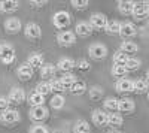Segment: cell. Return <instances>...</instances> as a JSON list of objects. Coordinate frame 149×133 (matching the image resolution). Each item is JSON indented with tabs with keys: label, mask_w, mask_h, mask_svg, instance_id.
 <instances>
[{
	"label": "cell",
	"mask_w": 149,
	"mask_h": 133,
	"mask_svg": "<svg viewBox=\"0 0 149 133\" xmlns=\"http://www.w3.org/2000/svg\"><path fill=\"white\" fill-rule=\"evenodd\" d=\"M70 5H72L74 9H85L86 6L90 5V2H88V0H72Z\"/></svg>",
	"instance_id": "39"
},
{
	"label": "cell",
	"mask_w": 149,
	"mask_h": 133,
	"mask_svg": "<svg viewBox=\"0 0 149 133\" xmlns=\"http://www.w3.org/2000/svg\"><path fill=\"white\" fill-rule=\"evenodd\" d=\"M127 60H128V55L125 52H122V51H116L113 54V63L115 64H125L127 63Z\"/></svg>",
	"instance_id": "34"
},
{
	"label": "cell",
	"mask_w": 149,
	"mask_h": 133,
	"mask_svg": "<svg viewBox=\"0 0 149 133\" xmlns=\"http://www.w3.org/2000/svg\"><path fill=\"white\" fill-rule=\"evenodd\" d=\"M21 120V115L18 111L15 109H5L2 114H0V121L3 124H15Z\"/></svg>",
	"instance_id": "5"
},
{
	"label": "cell",
	"mask_w": 149,
	"mask_h": 133,
	"mask_svg": "<svg viewBox=\"0 0 149 133\" xmlns=\"http://www.w3.org/2000/svg\"><path fill=\"white\" fill-rule=\"evenodd\" d=\"M134 108H136V103L133 99L130 97H124V99H119L118 100V111L124 112V114H130L134 111Z\"/></svg>",
	"instance_id": "10"
},
{
	"label": "cell",
	"mask_w": 149,
	"mask_h": 133,
	"mask_svg": "<svg viewBox=\"0 0 149 133\" xmlns=\"http://www.w3.org/2000/svg\"><path fill=\"white\" fill-rule=\"evenodd\" d=\"M48 2L46 0H30V5H33V6H36V8H42V6H45Z\"/></svg>",
	"instance_id": "44"
},
{
	"label": "cell",
	"mask_w": 149,
	"mask_h": 133,
	"mask_svg": "<svg viewBox=\"0 0 149 133\" xmlns=\"http://www.w3.org/2000/svg\"><path fill=\"white\" fill-rule=\"evenodd\" d=\"M55 67L58 70H61V72H64V74H70V72L73 70V67H74V62L72 58H69V57H63V58L58 60V63H57Z\"/></svg>",
	"instance_id": "14"
},
{
	"label": "cell",
	"mask_w": 149,
	"mask_h": 133,
	"mask_svg": "<svg viewBox=\"0 0 149 133\" xmlns=\"http://www.w3.org/2000/svg\"><path fill=\"white\" fill-rule=\"evenodd\" d=\"M70 14L66 10H58L52 15V22L57 29H67L70 26Z\"/></svg>",
	"instance_id": "1"
},
{
	"label": "cell",
	"mask_w": 149,
	"mask_h": 133,
	"mask_svg": "<svg viewBox=\"0 0 149 133\" xmlns=\"http://www.w3.org/2000/svg\"><path fill=\"white\" fill-rule=\"evenodd\" d=\"M115 88L119 93H130V91H133V81L127 79V78H121L116 81Z\"/></svg>",
	"instance_id": "17"
},
{
	"label": "cell",
	"mask_w": 149,
	"mask_h": 133,
	"mask_svg": "<svg viewBox=\"0 0 149 133\" xmlns=\"http://www.w3.org/2000/svg\"><path fill=\"white\" fill-rule=\"evenodd\" d=\"M74 34H79L82 38H86V36H90L93 33V27L90 26L88 21H79L76 24V27H74Z\"/></svg>",
	"instance_id": "15"
},
{
	"label": "cell",
	"mask_w": 149,
	"mask_h": 133,
	"mask_svg": "<svg viewBox=\"0 0 149 133\" xmlns=\"http://www.w3.org/2000/svg\"><path fill=\"white\" fill-rule=\"evenodd\" d=\"M122 121L124 120H122L121 114H116V112L107 114V126H110V127H121Z\"/></svg>",
	"instance_id": "24"
},
{
	"label": "cell",
	"mask_w": 149,
	"mask_h": 133,
	"mask_svg": "<svg viewBox=\"0 0 149 133\" xmlns=\"http://www.w3.org/2000/svg\"><path fill=\"white\" fill-rule=\"evenodd\" d=\"M36 93L42 94L43 97H45L46 94L51 93V87H49V84H48V82H45V81H43V82H39V84L36 85Z\"/></svg>",
	"instance_id": "35"
},
{
	"label": "cell",
	"mask_w": 149,
	"mask_h": 133,
	"mask_svg": "<svg viewBox=\"0 0 149 133\" xmlns=\"http://www.w3.org/2000/svg\"><path fill=\"white\" fill-rule=\"evenodd\" d=\"M0 109H9V100L5 97V96H0Z\"/></svg>",
	"instance_id": "42"
},
{
	"label": "cell",
	"mask_w": 149,
	"mask_h": 133,
	"mask_svg": "<svg viewBox=\"0 0 149 133\" xmlns=\"http://www.w3.org/2000/svg\"><path fill=\"white\" fill-rule=\"evenodd\" d=\"M148 81L146 79H136V81H133V91H136V93H139V94H142V93H146L148 91Z\"/></svg>",
	"instance_id": "26"
},
{
	"label": "cell",
	"mask_w": 149,
	"mask_h": 133,
	"mask_svg": "<svg viewBox=\"0 0 149 133\" xmlns=\"http://www.w3.org/2000/svg\"><path fill=\"white\" fill-rule=\"evenodd\" d=\"M90 132H91V127L85 120H79L73 126V133H90Z\"/></svg>",
	"instance_id": "25"
},
{
	"label": "cell",
	"mask_w": 149,
	"mask_h": 133,
	"mask_svg": "<svg viewBox=\"0 0 149 133\" xmlns=\"http://www.w3.org/2000/svg\"><path fill=\"white\" fill-rule=\"evenodd\" d=\"M17 74H18L19 79H22V81H27V79H31V78H33L34 70H33V67H30L27 63H22V64L18 67Z\"/></svg>",
	"instance_id": "18"
},
{
	"label": "cell",
	"mask_w": 149,
	"mask_h": 133,
	"mask_svg": "<svg viewBox=\"0 0 149 133\" xmlns=\"http://www.w3.org/2000/svg\"><path fill=\"white\" fill-rule=\"evenodd\" d=\"M24 34H26V38H29V39H39L42 36V29H40L39 24L29 22V24H26V27H24Z\"/></svg>",
	"instance_id": "8"
},
{
	"label": "cell",
	"mask_w": 149,
	"mask_h": 133,
	"mask_svg": "<svg viewBox=\"0 0 149 133\" xmlns=\"http://www.w3.org/2000/svg\"><path fill=\"white\" fill-rule=\"evenodd\" d=\"M26 97H27V94H26V91H24L22 88H19V87H15V88H12L10 91H9V96H8V100H9V103L12 102V103H22L24 100H26Z\"/></svg>",
	"instance_id": "9"
},
{
	"label": "cell",
	"mask_w": 149,
	"mask_h": 133,
	"mask_svg": "<svg viewBox=\"0 0 149 133\" xmlns=\"http://www.w3.org/2000/svg\"><path fill=\"white\" fill-rule=\"evenodd\" d=\"M18 8H19V2H17V0H2L0 2V12H3V14L15 12Z\"/></svg>",
	"instance_id": "16"
},
{
	"label": "cell",
	"mask_w": 149,
	"mask_h": 133,
	"mask_svg": "<svg viewBox=\"0 0 149 133\" xmlns=\"http://www.w3.org/2000/svg\"><path fill=\"white\" fill-rule=\"evenodd\" d=\"M64 103H66V100H64V97H63L61 94L52 96V99H51V106L54 108V109H61V108L64 106Z\"/></svg>",
	"instance_id": "33"
},
{
	"label": "cell",
	"mask_w": 149,
	"mask_h": 133,
	"mask_svg": "<svg viewBox=\"0 0 149 133\" xmlns=\"http://www.w3.org/2000/svg\"><path fill=\"white\" fill-rule=\"evenodd\" d=\"M69 90H70V93H72L73 96H81V94H84L88 88H86V84H85L84 81L76 79V81L73 82V85H72Z\"/></svg>",
	"instance_id": "22"
},
{
	"label": "cell",
	"mask_w": 149,
	"mask_h": 133,
	"mask_svg": "<svg viewBox=\"0 0 149 133\" xmlns=\"http://www.w3.org/2000/svg\"><path fill=\"white\" fill-rule=\"evenodd\" d=\"M109 133H121V132H118V130H110Z\"/></svg>",
	"instance_id": "45"
},
{
	"label": "cell",
	"mask_w": 149,
	"mask_h": 133,
	"mask_svg": "<svg viewBox=\"0 0 149 133\" xmlns=\"http://www.w3.org/2000/svg\"><path fill=\"white\" fill-rule=\"evenodd\" d=\"M88 52H90V57L91 58L102 60V58H106V55H107V46L103 45V43H100V42H95V43L90 45Z\"/></svg>",
	"instance_id": "2"
},
{
	"label": "cell",
	"mask_w": 149,
	"mask_h": 133,
	"mask_svg": "<svg viewBox=\"0 0 149 133\" xmlns=\"http://www.w3.org/2000/svg\"><path fill=\"white\" fill-rule=\"evenodd\" d=\"M107 22H109L107 17L103 15V14H98V12L97 14H93L91 18H90V26L93 29H98V30H104L106 26H107Z\"/></svg>",
	"instance_id": "7"
},
{
	"label": "cell",
	"mask_w": 149,
	"mask_h": 133,
	"mask_svg": "<svg viewBox=\"0 0 149 133\" xmlns=\"http://www.w3.org/2000/svg\"><path fill=\"white\" fill-rule=\"evenodd\" d=\"M0 60H2L3 64H12V63L15 62V54L14 55H8V57H2Z\"/></svg>",
	"instance_id": "43"
},
{
	"label": "cell",
	"mask_w": 149,
	"mask_h": 133,
	"mask_svg": "<svg viewBox=\"0 0 149 133\" xmlns=\"http://www.w3.org/2000/svg\"><path fill=\"white\" fill-rule=\"evenodd\" d=\"M58 81L61 82V85H63L64 88H70L73 85V82L76 81V76H74L73 74H64Z\"/></svg>",
	"instance_id": "30"
},
{
	"label": "cell",
	"mask_w": 149,
	"mask_h": 133,
	"mask_svg": "<svg viewBox=\"0 0 149 133\" xmlns=\"http://www.w3.org/2000/svg\"><path fill=\"white\" fill-rule=\"evenodd\" d=\"M45 58H43V55L42 54H39V52H34V54H31L30 57H29V60H27V64L30 66V67H42L45 63Z\"/></svg>",
	"instance_id": "20"
},
{
	"label": "cell",
	"mask_w": 149,
	"mask_h": 133,
	"mask_svg": "<svg viewBox=\"0 0 149 133\" xmlns=\"http://www.w3.org/2000/svg\"><path fill=\"white\" fill-rule=\"evenodd\" d=\"M133 6H134V2H131V0H119L118 2V10L122 15H131Z\"/></svg>",
	"instance_id": "21"
},
{
	"label": "cell",
	"mask_w": 149,
	"mask_h": 133,
	"mask_svg": "<svg viewBox=\"0 0 149 133\" xmlns=\"http://www.w3.org/2000/svg\"><path fill=\"white\" fill-rule=\"evenodd\" d=\"M128 74V70L125 69V66H122V64H113V67H112V75L116 76V78H124Z\"/></svg>",
	"instance_id": "32"
},
{
	"label": "cell",
	"mask_w": 149,
	"mask_h": 133,
	"mask_svg": "<svg viewBox=\"0 0 149 133\" xmlns=\"http://www.w3.org/2000/svg\"><path fill=\"white\" fill-rule=\"evenodd\" d=\"M5 29H6L8 33L15 34V33H18L22 29V24H21V21L18 18H8L5 21Z\"/></svg>",
	"instance_id": "13"
},
{
	"label": "cell",
	"mask_w": 149,
	"mask_h": 133,
	"mask_svg": "<svg viewBox=\"0 0 149 133\" xmlns=\"http://www.w3.org/2000/svg\"><path fill=\"white\" fill-rule=\"evenodd\" d=\"M48 114H49V111H48V108L45 105L43 106H33L30 109V112H29V117L33 120V121L39 123V121H43V120L48 118Z\"/></svg>",
	"instance_id": "4"
},
{
	"label": "cell",
	"mask_w": 149,
	"mask_h": 133,
	"mask_svg": "<svg viewBox=\"0 0 149 133\" xmlns=\"http://www.w3.org/2000/svg\"><path fill=\"white\" fill-rule=\"evenodd\" d=\"M91 118H93V123H94L95 126H98V127L107 126V112H104V111H102V109H95V111L93 112Z\"/></svg>",
	"instance_id": "12"
},
{
	"label": "cell",
	"mask_w": 149,
	"mask_h": 133,
	"mask_svg": "<svg viewBox=\"0 0 149 133\" xmlns=\"http://www.w3.org/2000/svg\"><path fill=\"white\" fill-rule=\"evenodd\" d=\"M119 29H121L119 21H109L104 30H106L107 34H119Z\"/></svg>",
	"instance_id": "31"
},
{
	"label": "cell",
	"mask_w": 149,
	"mask_h": 133,
	"mask_svg": "<svg viewBox=\"0 0 149 133\" xmlns=\"http://www.w3.org/2000/svg\"><path fill=\"white\" fill-rule=\"evenodd\" d=\"M136 33H137V29H136V26H134L133 22H124V24H121L119 34L124 38V41L128 39V38H133V36H136Z\"/></svg>",
	"instance_id": "11"
},
{
	"label": "cell",
	"mask_w": 149,
	"mask_h": 133,
	"mask_svg": "<svg viewBox=\"0 0 149 133\" xmlns=\"http://www.w3.org/2000/svg\"><path fill=\"white\" fill-rule=\"evenodd\" d=\"M30 133H49V130L45 126H42V124H34L30 129Z\"/></svg>",
	"instance_id": "41"
},
{
	"label": "cell",
	"mask_w": 149,
	"mask_h": 133,
	"mask_svg": "<svg viewBox=\"0 0 149 133\" xmlns=\"http://www.w3.org/2000/svg\"><path fill=\"white\" fill-rule=\"evenodd\" d=\"M103 105H104V109L107 111V112H116L118 111V99H115V97H107L104 102H103ZM104 111V112H106Z\"/></svg>",
	"instance_id": "28"
},
{
	"label": "cell",
	"mask_w": 149,
	"mask_h": 133,
	"mask_svg": "<svg viewBox=\"0 0 149 133\" xmlns=\"http://www.w3.org/2000/svg\"><path fill=\"white\" fill-rule=\"evenodd\" d=\"M103 93H104L103 88H100V87H93V88H90V99H91V100L102 99Z\"/></svg>",
	"instance_id": "37"
},
{
	"label": "cell",
	"mask_w": 149,
	"mask_h": 133,
	"mask_svg": "<svg viewBox=\"0 0 149 133\" xmlns=\"http://www.w3.org/2000/svg\"><path fill=\"white\" fill-rule=\"evenodd\" d=\"M55 72H57V67L51 63H48V64H43L40 67V76L45 79H54Z\"/></svg>",
	"instance_id": "19"
},
{
	"label": "cell",
	"mask_w": 149,
	"mask_h": 133,
	"mask_svg": "<svg viewBox=\"0 0 149 133\" xmlns=\"http://www.w3.org/2000/svg\"><path fill=\"white\" fill-rule=\"evenodd\" d=\"M74 67H78L79 70H90V62H86L85 58H82L78 63H74Z\"/></svg>",
	"instance_id": "40"
},
{
	"label": "cell",
	"mask_w": 149,
	"mask_h": 133,
	"mask_svg": "<svg viewBox=\"0 0 149 133\" xmlns=\"http://www.w3.org/2000/svg\"><path fill=\"white\" fill-rule=\"evenodd\" d=\"M29 103L31 105V108L33 106H43L45 105V97L42 94H39V93H31L30 96H29Z\"/></svg>",
	"instance_id": "27"
},
{
	"label": "cell",
	"mask_w": 149,
	"mask_h": 133,
	"mask_svg": "<svg viewBox=\"0 0 149 133\" xmlns=\"http://www.w3.org/2000/svg\"><path fill=\"white\" fill-rule=\"evenodd\" d=\"M122 52H125L127 55L128 54H134V52H137L139 51V45L136 43V42H131V41H124L121 43V50Z\"/></svg>",
	"instance_id": "23"
},
{
	"label": "cell",
	"mask_w": 149,
	"mask_h": 133,
	"mask_svg": "<svg viewBox=\"0 0 149 133\" xmlns=\"http://www.w3.org/2000/svg\"><path fill=\"white\" fill-rule=\"evenodd\" d=\"M15 54V48L14 45H10V43H0V58L2 57H8V55H14Z\"/></svg>",
	"instance_id": "29"
},
{
	"label": "cell",
	"mask_w": 149,
	"mask_h": 133,
	"mask_svg": "<svg viewBox=\"0 0 149 133\" xmlns=\"http://www.w3.org/2000/svg\"><path fill=\"white\" fill-rule=\"evenodd\" d=\"M48 84H49V87H51V91H52V90H54V91H60V93H61V91H66V88L61 85V82H60L58 79H51Z\"/></svg>",
	"instance_id": "38"
},
{
	"label": "cell",
	"mask_w": 149,
	"mask_h": 133,
	"mask_svg": "<svg viewBox=\"0 0 149 133\" xmlns=\"http://www.w3.org/2000/svg\"><path fill=\"white\" fill-rule=\"evenodd\" d=\"M148 14H149V3H148V2H137V3L134 2L131 15H133L136 20H142V18H145Z\"/></svg>",
	"instance_id": "6"
},
{
	"label": "cell",
	"mask_w": 149,
	"mask_h": 133,
	"mask_svg": "<svg viewBox=\"0 0 149 133\" xmlns=\"http://www.w3.org/2000/svg\"><path fill=\"white\" fill-rule=\"evenodd\" d=\"M76 42V34L70 30H63L57 34V43L60 46H70Z\"/></svg>",
	"instance_id": "3"
},
{
	"label": "cell",
	"mask_w": 149,
	"mask_h": 133,
	"mask_svg": "<svg viewBox=\"0 0 149 133\" xmlns=\"http://www.w3.org/2000/svg\"><path fill=\"white\" fill-rule=\"evenodd\" d=\"M140 64H142V62H140L139 58H130V57H128L127 63L124 64V66H125L127 70H136V69L140 67Z\"/></svg>",
	"instance_id": "36"
}]
</instances>
